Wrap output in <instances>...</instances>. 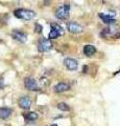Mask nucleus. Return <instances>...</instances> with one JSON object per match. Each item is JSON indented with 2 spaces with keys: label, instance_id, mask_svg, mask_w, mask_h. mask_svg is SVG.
I'll return each mask as SVG.
<instances>
[{
  "label": "nucleus",
  "instance_id": "obj_9",
  "mask_svg": "<svg viewBox=\"0 0 120 126\" xmlns=\"http://www.w3.org/2000/svg\"><path fill=\"white\" fill-rule=\"evenodd\" d=\"M11 37H13L15 40L22 42V43L26 41V35L20 31H13L11 32Z\"/></svg>",
  "mask_w": 120,
  "mask_h": 126
},
{
  "label": "nucleus",
  "instance_id": "obj_11",
  "mask_svg": "<svg viewBox=\"0 0 120 126\" xmlns=\"http://www.w3.org/2000/svg\"><path fill=\"white\" fill-rule=\"evenodd\" d=\"M96 53V48H95V46H93V45H85L84 47V54L86 55V56L88 57H91L93 56Z\"/></svg>",
  "mask_w": 120,
  "mask_h": 126
},
{
  "label": "nucleus",
  "instance_id": "obj_3",
  "mask_svg": "<svg viewBox=\"0 0 120 126\" xmlns=\"http://www.w3.org/2000/svg\"><path fill=\"white\" fill-rule=\"evenodd\" d=\"M51 47H52V43L50 40H48V39H42L38 44L39 52H42V53L48 52L49 49H51Z\"/></svg>",
  "mask_w": 120,
  "mask_h": 126
},
{
  "label": "nucleus",
  "instance_id": "obj_14",
  "mask_svg": "<svg viewBox=\"0 0 120 126\" xmlns=\"http://www.w3.org/2000/svg\"><path fill=\"white\" fill-rule=\"evenodd\" d=\"M51 30L56 31L60 35H63L64 34V29L60 24H57V23H51Z\"/></svg>",
  "mask_w": 120,
  "mask_h": 126
},
{
  "label": "nucleus",
  "instance_id": "obj_5",
  "mask_svg": "<svg viewBox=\"0 0 120 126\" xmlns=\"http://www.w3.org/2000/svg\"><path fill=\"white\" fill-rule=\"evenodd\" d=\"M99 18H101V20L104 23H108V24H113L115 22V19H114V13H110V14H104V13H100L99 15Z\"/></svg>",
  "mask_w": 120,
  "mask_h": 126
},
{
  "label": "nucleus",
  "instance_id": "obj_4",
  "mask_svg": "<svg viewBox=\"0 0 120 126\" xmlns=\"http://www.w3.org/2000/svg\"><path fill=\"white\" fill-rule=\"evenodd\" d=\"M24 85L28 90H33V92L34 90H40V87L38 86L36 80L33 78H26L24 80Z\"/></svg>",
  "mask_w": 120,
  "mask_h": 126
},
{
  "label": "nucleus",
  "instance_id": "obj_16",
  "mask_svg": "<svg viewBox=\"0 0 120 126\" xmlns=\"http://www.w3.org/2000/svg\"><path fill=\"white\" fill-rule=\"evenodd\" d=\"M59 36H60V34L57 33L56 31H55V30L50 31V33H49V38L50 39H55V38H57Z\"/></svg>",
  "mask_w": 120,
  "mask_h": 126
},
{
  "label": "nucleus",
  "instance_id": "obj_2",
  "mask_svg": "<svg viewBox=\"0 0 120 126\" xmlns=\"http://www.w3.org/2000/svg\"><path fill=\"white\" fill-rule=\"evenodd\" d=\"M69 12H70V5L69 3H65L64 5L60 6L55 12V16L59 19H66L69 16Z\"/></svg>",
  "mask_w": 120,
  "mask_h": 126
},
{
  "label": "nucleus",
  "instance_id": "obj_1",
  "mask_svg": "<svg viewBox=\"0 0 120 126\" xmlns=\"http://www.w3.org/2000/svg\"><path fill=\"white\" fill-rule=\"evenodd\" d=\"M14 15H15V17H17L19 19L30 20V19H33L36 16V13L33 11L26 10V9H18L14 12Z\"/></svg>",
  "mask_w": 120,
  "mask_h": 126
},
{
  "label": "nucleus",
  "instance_id": "obj_19",
  "mask_svg": "<svg viewBox=\"0 0 120 126\" xmlns=\"http://www.w3.org/2000/svg\"><path fill=\"white\" fill-rule=\"evenodd\" d=\"M51 126H57V125H56V124H53V125H51Z\"/></svg>",
  "mask_w": 120,
  "mask_h": 126
},
{
  "label": "nucleus",
  "instance_id": "obj_13",
  "mask_svg": "<svg viewBox=\"0 0 120 126\" xmlns=\"http://www.w3.org/2000/svg\"><path fill=\"white\" fill-rule=\"evenodd\" d=\"M24 119L26 122H32V121H34L38 119V113L34 112V111H32V112H28L24 115Z\"/></svg>",
  "mask_w": 120,
  "mask_h": 126
},
{
  "label": "nucleus",
  "instance_id": "obj_10",
  "mask_svg": "<svg viewBox=\"0 0 120 126\" xmlns=\"http://www.w3.org/2000/svg\"><path fill=\"white\" fill-rule=\"evenodd\" d=\"M70 88V85L67 84V83H64V82H61V83L56 84L55 86V93H63V92H66Z\"/></svg>",
  "mask_w": 120,
  "mask_h": 126
},
{
  "label": "nucleus",
  "instance_id": "obj_15",
  "mask_svg": "<svg viewBox=\"0 0 120 126\" xmlns=\"http://www.w3.org/2000/svg\"><path fill=\"white\" fill-rule=\"evenodd\" d=\"M57 108L60 110H62V111H68V110L70 109V107H69L66 103H64V102H61V103L57 104Z\"/></svg>",
  "mask_w": 120,
  "mask_h": 126
},
{
  "label": "nucleus",
  "instance_id": "obj_17",
  "mask_svg": "<svg viewBox=\"0 0 120 126\" xmlns=\"http://www.w3.org/2000/svg\"><path fill=\"white\" fill-rule=\"evenodd\" d=\"M42 31H43V27H42V25L39 24V23H36V32H37V33H41Z\"/></svg>",
  "mask_w": 120,
  "mask_h": 126
},
{
  "label": "nucleus",
  "instance_id": "obj_8",
  "mask_svg": "<svg viewBox=\"0 0 120 126\" xmlns=\"http://www.w3.org/2000/svg\"><path fill=\"white\" fill-rule=\"evenodd\" d=\"M67 29L70 33L73 34H77V33H80L83 31V27L80 26L79 24H77L76 22H69L68 25H67Z\"/></svg>",
  "mask_w": 120,
  "mask_h": 126
},
{
  "label": "nucleus",
  "instance_id": "obj_7",
  "mask_svg": "<svg viewBox=\"0 0 120 126\" xmlns=\"http://www.w3.org/2000/svg\"><path fill=\"white\" fill-rule=\"evenodd\" d=\"M18 104L23 109H28L30 107V105H32V101H30L28 97L24 96V97H21L20 99L18 100Z\"/></svg>",
  "mask_w": 120,
  "mask_h": 126
},
{
  "label": "nucleus",
  "instance_id": "obj_6",
  "mask_svg": "<svg viewBox=\"0 0 120 126\" xmlns=\"http://www.w3.org/2000/svg\"><path fill=\"white\" fill-rule=\"evenodd\" d=\"M64 63H65L66 67L70 70H75V69H77V67H78V63H77V61L75 59L67 58V59H65Z\"/></svg>",
  "mask_w": 120,
  "mask_h": 126
},
{
  "label": "nucleus",
  "instance_id": "obj_18",
  "mask_svg": "<svg viewBox=\"0 0 120 126\" xmlns=\"http://www.w3.org/2000/svg\"><path fill=\"white\" fill-rule=\"evenodd\" d=\"M4 88V80H3V78H0V89Z\"/></svg>",
  "mask_w": 120,
  "mask_h": 126
},
{
  "label": "nucleus",
  "instance_id": "obj_12",
  "mask_svg": "<svg viewBox=\"0 0 120 126\" xmlns=\"http://www.w3.org/2000/svg\"><path fill=\"white\" fill-rule=\"evenodd\" d=\"M11 113V111L10 108L1 107V108H0V119H3V120L7 119V118H10Z\"/></svg>",
  "mask_w": 120,
  "mask_h": 126
}]
</instances>
